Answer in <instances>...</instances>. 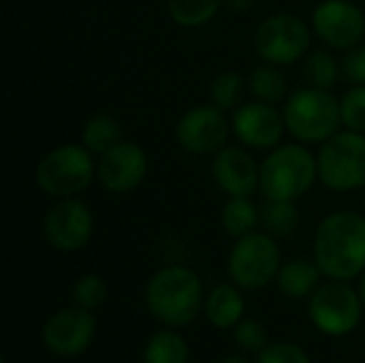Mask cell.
I'll return each mask as SVG.
<instances>
[{"label": "cell", "mask_w": 365, "mask_h": 363, "mask_svg": "<svg viewBox=\"0 0 365 363\" xmlns=\"http://www.w3.org/2000/svg\"><path fill=\"white\" fill-rule=\"evenodd\" d=\"M314 261L329 280H355L365 272V216L353 210L327 214L314 231Z\"/></svg>", "instance_id": "cell-1"}, {"label": "cell", "mask_w": 365, "mask_h": 363, "mask_svg": "<svg viewBox=\"0 0 365 363\" xmlns=\"http://www.w3.org/2000/svg\"><path fill=\"white\" fill-rule=\"evenodd\" d=\"M145 308L165 327H186L203 310V282L186 265H165L152 274L145 285Z\"/></svg>", "instance_id": "cell-2"}, {"label": "cell", "mask_w": 365, "mask_h": 363, "mask_svg": "<svg viewBox=\"0 0 365 363\" xmlns=\"http://www.w3.org/2000/svg\"><path fill=\"white\" fill-rule=\"evenodd\" d=\"M319 180L317 154L306 143H280L261 163L259 190L265 199L297 201L308 195Z\"/></svg>", "instance_id": "cell-3"}, {"label": "cell", "mask_w": 365, "mask_h": 363, "mask_svg": "<svg viewBox=\"0 0 365 363\" xmlns=\"http://www.w3.org/2000/svg\"><path fill=\"white\" fill-rule=\"evenodd\" d=\"M287 133L306 145H321L342 128L340 98L331 90L299 88L282 105Z\"/></svg>", "instance_id": "cell-4"}, {"label": "cell", "mask_w": 365, "mask_h": 363, "mask_svg": "<svg viewBox=\"0 0 365 363\" xmlns=\"http://www.w3.org/2000/svg\"><path fill=\"white\" fill-rule=\"evenodd\" d=\"M96 180L94 154L79 143H62L49 150L34 169L38 190L51 199L79 197Z\"/></svg>", "instance_id": "cell-5"}, {"label": "cell", "mask_w": 365, "mask_h": 363, "mask_svg": "<svg viewBox=\"0 0 365 363\" xmlns=\"http://www.w3.org/2000/svg\"><path fill=\"white\" fill-rule=\"evenodd\" d=\"M319 182L334 193L365 188V133L340 128L317 154Z\"/></svg>", "instance_id": "cell-6"}, {"label": "cell", "mask_w": 365, "mask_h": 363, "mask_svg": "<svg viewBox=\"0 0 365 363\" xmlns=\"http://www.w3.org/2000/svg\"><path fill=\"white\" fill-rule=\"evenodd\" d=\"M282 267V257L276 237L267 231H252L235 240L229 259L227 272L231 282L242 291H261L276 282Z\"/></svg>", "instance_id": "cell-7"}, {"label": "cell", "mask_w": 365, "mask_h": 363, "mask_svg": "<svg viewBox=\"0 0 365 363\" xmlns=\"http://www.w3.org/2000/svg\"><path fill=\"white\" fill-rule=\"evenodd\" d=\"M312 26L295 13H274L265 17L255 30V51L263 62L289 66L310 53Z\"/></svg>", "instance_id": "cell-8"}, {"label": "cell", "mask_w": 365, "mask_h": 363, "mask_svg": "<svg viewBox=\"0 0 365 363\" xmlns=\"http://www.w3.org/2000/svg\"><path fill=\"white\" fill-rule=\"evenodd\" d=\"M364 302L346 280H329L321 285L308 302V317L312 325L325 336L353 334L364 317Z\"/></svg>", "instance_id": "cell-9"}, {"label": "cell", "mask_w": 365, "mask_h": 363, "mask_svg": "<svg viewBox=\"0 0 365 363\" xmlns=\"http://www.w3.org/2000/svg\"><path fill=\"white\" fill-rule=\"evenodd\" d=\"M94 235V214L79 197L56 199L43 216V237L58 252H79Z\"/></svg>", "instance_id": "cell-10"}, {"label": "cell", "mask_w": 365, "mask_h": 363, "mask_svg": "<svg viewBox=\"0 0 365 363\" xmlns=\"http://www.w3.org/2000/svg\"><path fill=\"white\" fill-rule=\"evenodd\" d=\"M231 118L216 105H195L186 109L175 122L178 145L192 156H207L222 150L229 141Z\"/></svg>", "instance_id": "cell-11"}, {"label": "cell", "mask_w": 365, "mask_h": 363, "mask_svg": "<svg viewBox=\"0 0 365 363\" xmlns=\"http://www.w3.org/2000/svg\"><path fill=\"white\" fill-rule=\"evenodd\" d=\"M312 32L329 47L346 51L365 39V13L353 0H321L310 17Z\"/></svg>", "instance_id": "cell-12"}, {"label": "cell", "mask_w": 365, "mask_h": 363, "mask_svg": "<svg viewBox=\"0 0 365 363\" xmlns=\"http://www.w3.org/2000/svg\"><path fill=\"white\" fill-rule=\"evenodd\" d=\"M96 336V321L92 310L81 306H71L53 312L41 332L43 347L62 359H73L83 355Z\"/></svg>", "instance_id": "cell-13"}, {"label": "cell", "mask_w": 365, "mask_h": 363, "mask_svg": "<svg viewBox=\"0 0 365 363\" xmlns=\"http://www.w3.org/2000/svg\"><path fill=\"white\" fill-rule=\"evenodd\" d=\"M231 133L248 150H274L287 133L284 113L257 98L242 103L231 111Z\"/></svg>", "instance_id": "cell-14"}, {"label": "cell", "mask_w": 365, "mask_h": 363, "mask_svg": "<svg viewBox=\"0 0 365 363\" xmlns=\"http://www.w3.org/2000/svg\"><path fill=\"white\" fill-rule=\"evenodd\" d=\"M150 160L145 150L122 139L96 160V180L109 195H128L137 190L148 178Z\"/></svg>", "instance_id": "cell-15"}, {"label": "cell", "mask_w": 365, "mask_h": 363, "mask_svg": "<svg viewBox=\"0 0 365 363\" xmlns=\"http://www.w3.org/2000/svg\"><path fill=\"white\" fill-rule=\"evenodd\" d=\"M212 178L227 197H252L261 182V163L246 145H225L212 156Z\"/></svg>", "instance_id": "cell-16"}, {"label": "cell", "mask_w": 365, "mask_h": 363, "mask_svg": "<svg viewBox=\"0 0 365 363\" xmlns=\"http://www.w3.org/2000/svg\"><path fill=\"white\" fill-rule=\"evenodd\" d=\"M244 310L246 302L242 289L235 282L216 285L205 295L203 312L216 329H233L244 319Z\"/></svg>", "instance_id": "cell-17"}, {"label": "cell", "mask_w": 365, "mask_h": 363, "mask_svg": "<svg viewBox=\"0 0 365 363\" xmlns=\"http://www.w3.org/2000/svg\"><path fill=\"white\" fill-rule=\"evenodd\" d=\"M321 278H323V272L314 259L308 261V259L297 257V259L282 263L278 278H276V287L289 300H306L321 287Z\"/></svg>", "instance_id": "cell-18"}, {"label": "cell", "mask_w": 365, "mask_h": 363, "mask_svg": "<svg viewBox=\"0 0 365 363\" xmlns=\"http://www.w3.org/2000/svg\"><path fill=\"white\" fill-rule=\"evenodd\" d=\"M282 66L263 62L257 68L250 71L246 83H248V92L263 103L269 105H280L289 98V81L287 75L280 71Z\"/></svg>", "instance_id": "cell-19"}, {"label": "cell", "mask_w": 365, "mask_h": 363, "mask_svg": "<svg viewBox=\"0 0 365 363\" xmlns=\"http://www.w3.org/2000/svg\"><path fill=\"white\" fill-rule=\"evenodd\" d=\"M220 225L225 233L233 240H240L261 225V208L252 201V197H229L220 212Z\"/></svg>", "instance_id": "cell-20"}, {"label": "cell", "mask_w": 365, "mask_h": 363, "mask_svg": "<svg viewBox=\"0 0 365 363\" xmlns=\"http://www.w3.org/2000/svg\"><path fill=\"white\" fill-rule=\"evenodd\" d=\"M295 203L297 201L265 199V203L261 205V225L272 237L287 240L297 233L302 225V214Z\"/></svg>", "instance_id": "cell-21"}, {"label": "cell", "mask_w": 365, "mask_h": 363, "mask_svg": "<svg viewBox=\"0 0 365 363\" xmlns=\"http://www.w3.org/2000/svg\"><path fill=\"white\" fill-rule=\"evenodd\" d=\"M79 139L94 156H103L122 141V126L111 113H94L83 122Z\"/></svg>", "instance_id": "cell-22"}, {"label": "cell", "mask_w": 365, "mask_h": 363, "mask_svg": "<svg viewBox=\"0 0 365 363\" xmlns=\"http://www.w3.org/2000/svg\"><path fill=\"white\" fill-rule=\"evenodd\" d=\"M225 6V0H165L167 15L180 28L195 30L207 26Z\"/></svg>", "instance_id": "cell-23"}, {"label": "cell", "mask_w": 365, "mask_h": 363, "mask_svg": "<svg viewBox=\"0 0 365 363\" xmlns=\"http://www.w3.org/2000/svg\"><path fill=\"white\" fill-rule=\"evenodd\" d=\"M190 362V347L182 334L173 327L156 332L145 349H143V363H188Z\"/></svg>", "instance_id": "cell-24"}, {"label": "cell", "mask_w": 365, "mask_h": 363, "mask_svg": "<svg viewBox=\"0 0 365 363\" xmlns=\"http://www.w3.org/2000/svg\"><path fill=\"white\" fill-rule=\"evenodd\" d=\"M342 77V62L329 49H314L304 58V79L310 88L334 90Z\"/></svg>", "instance_id": "cell-25"}, {"label": "cell", "mask_w": 365, "mask_h": 363, "mask_svg": "<svg viewBox=\"0 0 365 363\" xmlns=\"http://www.w3.org/2000/svg\"><path fill=\"white\" fill-rule=\"evenodd\" d=\"M244 90H248V83L237 71H222L210 83V103L222 111H233L242 105Z\"/></svg>", "instance_id": "cell-26"}, {"label": "cell", "mask_w": 365, "mask_h": 363, "mask_svg": "<svg viewBox=\"0 0 365 363\" xmlns=\"http://www.w3.org/2000/svg\"><path fill=\"white\" fill-rule=\"evenodd\" d=\"M73 300L77 306L94 310L107 302V282L98 274H83L73 285Z\"/></svg>", "instance_id": "cell-27"}, {"label": "cell", "mask_w": 365, "mask_h": 363, "mask_svg": "<svg viewBox=\"0 0 365 363\" xmlns=\"http://www.w3.org/2000/svg\"><path fill=\"white\" fill-rule=\"evenodd\" d=\"M342 126L349 131L365 133V83L351 86L340 98Z\"/></svg>", "instance_id": "cell-28"}, {"label": "cell", "mask_w": 365, "mask_h": 363, "mask_svg": "<svg viewBox=\"0 0 365 363\" xmlns=\"http://www.w3.org/2000/svg\"><path fill=\"white\" fill-rule=\"evenodd\" d=\"M233 342L242 351H248V353H257L259 355L267 347V329L257 319H242L233 327Z\"/></svg>", "instance_id": "cell-29"}, {"label": "cell", "mask_w": 365, "mask_h": 363, "mask_svg": "<svg viewBox=\"0 0 365 363\" xmlns=\"http://www.w3.org/2000/svg\"><path fill=\"white\" fill-rule=\"evenodd\" d=\"M257 363H312L308 353L295 344V342H274L267 344L261 353Z\"/></svg>", "instance_id": "cell-30"}, {"label": "cell", "mask_w": 365, "mask_h": 363, "mask_svg": "<svg viewBox=\"0 0 365 363\" xmlns=\"http://www.w3.org/2000/svg\"><path fill=\"white\" fill-rule=\"evenodd\" d=\"M340 62H342V77L351 86L365 83V43L346 49Z\"/></svg>", "instance_id": "cell-31"}, {"label": "cell", "mask_w": 365, "mask_h": 363, "mask_svg": "<svg viewBox=\"0 0 365 363\" xmlns=\"http://www.w3.org/2000/svg\"><path fill=\"white\" fill-rule=\"evenodd\" d=\"M257 0H225V6L235 11V13H246L255 6Z\"/></svg>", "instance_id": "cell-32"}, {"label": "cell", "mask_w": 365, "mask_h": 363, "mask_svg": "<svg viewBox=\"0 0 365 363\" xmlns=\"http://www.w3.org/2000/svg\"><path fill=\"white\" fill-rule=\"evenodd\" d=\"M220 363H250L248 359H244V357H240V355H229V357H225Z\"/></svg>", "instance_id": "cell-33"}, {"label": "cell", "mask_w": 365, "mask_h": 363, "mask_svg": "<svg viewBox=\"0 0 365 363\" xmlns=\"http://www.w3.org/2000/svg\"><path fill=\"white\" fill-rule=\"evenodd\" d=\"M359 295H361V302H364V310H365V272L361 274V280H359Z\"/></svg>", "instance_id": "cell-34"}]
</instances>
